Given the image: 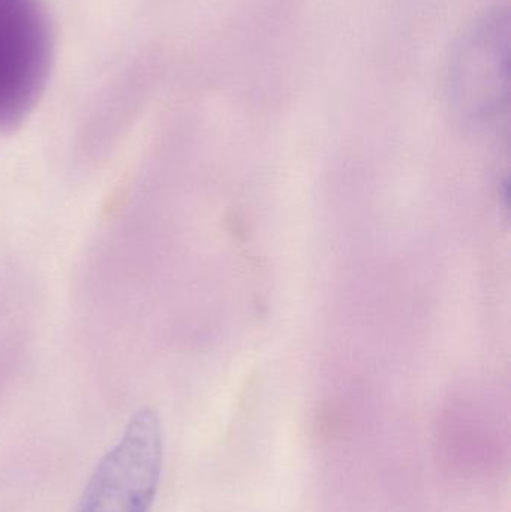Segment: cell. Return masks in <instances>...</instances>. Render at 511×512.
Listing matches in <instances>:
<instances>
[{"mask_svg": "<svg viewBox=\"0 0 511 512\" xmlns=\"http://www.w3.org/2000/svg\"><path fill=\"white\" fill-rule=\"evenodd\" d=\"M53 63L42 0H0V132L14 131L38 104Z\"/></svg>", "mask_w": 511, "mask_h": 512, "instance_id": "obj_1", "label": "cell"}, {"mask_svg": "<svg viewBox=\"0 0 511 512\" xmlns=\"http://www.w3.org/2000/svg\"><path fill=\"white\" fill-rule=\"evenodd\" d=\"M162 469L158 417L141 409L93 472L77 512H149Z\"/></svg>", "mask_w": 511, "mask_h": 512, "instance_id": "obj_2", "label": "cell"}, {"mask_svg": "<svg viewBox=\"0 0 511 512\" xmlns=\"http://www.w3.org/2000/svg\"><path fill=\"white\" fill-rule=\"evenodd\" d=\"M511 20L507 8L480 17L462 36L453 54L452 86L477 108L497 104L509 93Z\"/></svg>", "mask_w": 511, "mask_h": 512, "instance_id": "obj_3", "label": "cell"}]
</instances>
